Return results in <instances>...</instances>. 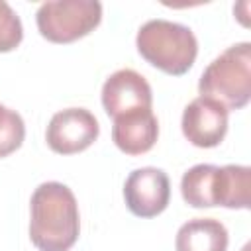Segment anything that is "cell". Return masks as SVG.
Wrapping results in <instances>:
<instances>
[{
  "label": "cell",
  "instance_id": "cell-1",
  "mask_svg": "<svg viewBox=\"0 0 251 251\" xmlns=\"http://www.w3.org/2000/svg\"><path fill=\"white\" fill-rule=\"evenodd\" d=\"M29 239L39 251H69L80 231L73 190L57 180L41 182L29 200Z\"/></svg>",
  "mask_w": 251,
  "mask_h": 251
},
{
  "label": "cell",
  "instance_id": "cell-2",
  "mask_svg": "<svg viewBox=\"0 0 251 251\" xmlns=\"http://www.w3.org/2000/svg\"><path fill=\"white\" fill-rule=\"evenodd\" d=\"M135 45L147 63L173 76L188 73L198 55V41L192 29L161 18L149 20L139 27Z\"/></svg>",
  "mask_w": 251,
  "mask_h": 251
},
{
  "label": "cell",
  "instance_id": "cell-3",
  "mask_svg": "<svg viewBox=\"0 0 251 251\" xmlns=\"http://www.w3.org/2000/svg\"><path fill=\"white\" fill-rule=\"evenodd\" d=\"M200 96L220 102L227 112L241 110L251 98V43L241 41L222 51L198 80Z\"/></svg>",
  "mask_w": 251,
  "mask_h": 251
},
{
  "label": "cell",
  "instance_id": "cell-4",
  "mask_svg": "<svg viewBox=\"0 0 251 251\" xmlns=\"http://www.w3.org/2000/svg\"><path fill=\"white\" fill-rule=\"evenodd\" d=\"M39 33L51 43H73L88 35L102 22L98 0H51L35 14Z\"/></svg>",
  "mask_w": 251,
  "mask_h": 251
},
{
  "label": "cell",
  "instance_id": "cell-5",
  "mask_svg": "<svg viewBox=\"0 0 251 251\" xmlns=\"http://www.w3.org/2000/svg\"><path fill=\"white\" fill-rule=\"evenodd\" d=\"M100 133L98 120L86 108H65L53 114L45 141L59 155H75L88 149Z\"/></svg>",
  "mask_w": 251,
  "mask_h": 251
},
{
  "label": "cell",
  "instance_id": "cell-6",
  "mask_svg": "<svg viewBox=\"0 0 251 251\" xmlns=\"http://www.w3.org/2000/svg\"><path fill=\"white\" fill-rule=\"evenodd\" d=\"M124 198L137 218H155L169 206L171 182L163 169L141 167L129 173L124 184Z\"/></svg>",
  "mask_w": 251,
  "mask_h": 251
},
{
  "label": "cell",
  "instance_id": "cell-7",
  "mask_svg": "<svg viewBox=\"0 0 251 251\" xmlns=\"http://www.w3.org/2000/svg\"><path fill=\"white\" fill-rule=\"evenodd\" d=\"M227 110L206 96L194 98L182 112V135L202 149L218 147L227 133Z\"/></svg>",
  "mask_w": 251,
  "mask_h": 251
},
{
  "label": "cell",
  "instance_id": "cell-8",
  "mask_svg": "<svg viewBox=\"0 0 251 251\" xmlns=\"http://www.w3.org/2000/svg\"><path fill=\"white\" fill-rule=\"evenodd\" d=\"M102 106L110 118H118L135 110H151L153 92L149 82L133 69L112 73L102 86Z\"/></svg>",
  "mask_w": 251,
  "mask_h": 251
},
{
  "label": "cell",
  "instance_id": "cell-9",
  "mask_svg": "<svg viewBox=\"0 0 251 251\" xmlns=\"http://www.w3.org/2000/svg\"><path fill=\"white\" fill-rule=\"evenodd\" d=\"M159 137V122L151 110H135L114 118L112 139L126 155L147 153Z\"/></svg>",
  "mask_w": 251,
  "mask_h": 251
},
{
  "label": "cell",
  "instance_id": "cell-10",
  "mask_svg": "<svg viewBox=\"0 0 251 251\" xmlns=\"http://www.w3.org/2000/svg\"><path fill=\"white\" fill-rule=\"evenodd\" d=\"M227 229L220 220L194 218L182 224L175 237L176 251H227Z\"/></svg>",
  "mask_w": 251,
  "mask_h": 251
},
{
  "label": "cell",
  "instance_id": "cell-11",
  "mask_svg": "<svg viewBox=\"0 0 251 251\" xmlns=\"http://www.w3.org/2000/svg\"><path fill=\"white\" fill-rule=\"evenodd\" d=\"M214 202L231 210H247L251 202V169L245 165L218 167Z\"/></svg>",
  "mask_w": 251,
  "mask_h": 251
},
{
  "label": "cell",
  "instance_id": "cell-12",
  "mask_svg": "<svg viewBox=\"0 0 251 251\" xmlns=\"http://www.w3.org/2000/svg\"><path fill=\"white\" fill-rule=\"evenodd\" d=\"M216 165L200 163L190 167L180 178V194L184 202L192 208H212L214 188H216Z\"/></svg>",
  "mask_w": 251,
  "mask_h": 251
},
{
  "label": "cell",
  "instance_id": "cell-13",
  "mask_svg": "<svg viewBox=\"0 0 251 251\" xmlns=\"http://www.w3.org/2000/svg\"><path fill=\"white\" fill-rule=\"evenodd\" d=\"M24 137H25V124L22 116L16 110L0 104V159L20 149Z\"/></svg>",
  "mask_w": 251,
  "mask_h": 251
},
{
  "label": "cell",
  "instance_id": "cell-14",
  "mask_svg": "<svg viewBox=\"0 0 251 251\" xmlns=\"http://www.w3.org/2000/svg\"><path fill=\"white\" fill-rule=\"evenodd\" d=\"M24 39V27L20 16L12 6L0 0V53L14 51Z\"/></svg>",
  "mask_w": 251,
  "mask_h": 251
},
{
  "label": "cell",
  "instance_id": "cell-15",
  "mask_svg": "<svg viewBox=\"0 0 251 251\" xmlns=\"http://www.w3.org/2000/svg\"><path fill=\"white\" fill-rule=\"evenodd\" d=\"M241 251H249V245H245V247H243V249H241Z\"/></svg>",
  "mask_w": 251,
  "mask_h": 251
}]
</instances>
